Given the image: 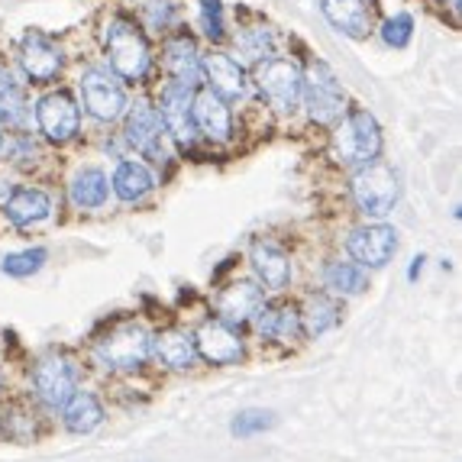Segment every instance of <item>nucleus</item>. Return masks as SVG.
<instances>
[{"label": "nucleus", "mask_w": 462, "mask_h": 462, "mask_svg": "<svg viewBox=\"0 0 462 462\" xmlns=\"http://www.w3.org/2000/svg\"><path fill=\"white\" fill-rule=\"evenodd\" d=\"M94 356L110 372H139L152 359V333L136 320L114 324L94 343Z\"/></svg>", "instance_id": "nucleus-1"}, {"label": "nucleus", "mask_w": 462, "mask_h": 462, "mask_svg": "<svg viewBox=\"0 0 462 462\" xmlns=\"http://www.w3.org/2000/svg\"><path fill=\"white\" fill-rule=\"evenodd\" d=\"M107 59L114 75L126 78V81H143L149 75V65H152V52H149V39L143 36L133 20L126 16H116L107 26Z\"/></svg>", "instance_id": "nucleus-2"}, {"label": "nucleus", "mask_w": 462, "mask_h": 462, "mask_svg": "<svg viewBox=\"0 0 462 462\" xmlns=\"http://www.w3.org/2000/svg\"><path fill=\"white\" fill-rule=\"evenodd\" d=\"M30 382L39 404L49 411H59L78 392V365L65 353H46L32 363Z\"/></svg>", "instance_id": "nucleus-3"}, {"label": "nucleus", "mask_w": 462, "mask_h": 462, "mask_svg": "<svg viewBox=\"0 0 462 462\" xmlns=\"http://www.w3.org/2000/svg\"><path fill=\"white\" fill-rule=\"evenodd\" d=\"M300 97L314 124H333L346 110V91L324 62H310L300 71Z\"/></svg>", "instance_id": "nucleus-4"}, {"label": "nucleus", "mask_w": 462, "mask_h": 462, "mask_svg": "<svg viewBox=\"0 0 462 462\" xmlns=\"http://www.w3.org/2000/svg\"><path fill=\"white\" fill-rule=\"evenodd\" d=\"M353 200L359 214L365 217H388L398 204V178L385 162L359 165V171L353 175Z\"/></svg>", "instance_id": "nucleus-5"}, {"label": "nucleus", "mask_w": 462, "mask_h": 462, "mask_svg": "<svg viewBox=\"0 0 462 462\" xmlns=\"http://www.w3.org/2000/svg\"><path fill=\"white\" fill-rule=\"evenodd\" d=\"M333 152L343 165H365L378 159L382 133H378L375 116L365 110H353L333 133Z\"/></svg>", "instance_id": "nucleus-6"}, {"label": "nucleus", "mask_w": 462, "mask_h": 462, "mask_svg": "<svg viewBox=\"0 0 462 462\" xmlns=\"http://www.w3.org/2000/svg\"><path fill=\"white\" fill-rule=\"evenodd\" d=\"M81 100L91 116L110 124L120 120L126 110V88L120 85V78L107 69H88L81 75Z\"/></svg>", "instance_id": "nucleus-7"}, {"label": "nucleus", "mask_w": 462, "mask_h": 462, "mask_svg": "<svg viewBox=\"0 0 462 462\" xmlns=\"http://www.w3.org/2000/svg\"><path fill=\"white\" fill-rule=\"evenodd\" d=\"M346 253L353 255V263L363 269H382L394 259L398 253V230L388 224H365L356 226L346 239Z\"/></svg>", "instance_id": "nucleus-8"}, {"label": "nucleus", "mask_w": 462, "mask_h": 462, "mask_svg": "<svg viewBox=\"0 0 462 462\" xmlns=\"http://www.w3.org/2000/svg\"><path fill=\"white\" fill-rule=\"evenodd\" d=\"M259 88L278 114H291L300 104V69L288 59H265L259 62Z\"/></svg>", "instance_id": "nucleus-9"}, {"label": "nucleus", "mask_w": 462, "mask_h": 462, "mask_svg": "<svg viewBox=\"0 0 462 462\" xmlns=\"http://www.w3.org/2000/svg\"><path fill=\"white\" fill-rule=\"evenodd\" d=\"M194 346H198L200 359H208L210 365H233L246 353V343H243L239 327L226 324L220 317L200 324V330L194 333Z\"/></svg>", "instance_id": "nucleus-10"}, {"label": "nucleus", "mask_w": 462, "mask_h": 462, "mask_svg": "<svg viewBox=\"0 0 462 462\" xmlns=\"http://www.w3.org/2000/svg\"><path fill=\"white\" fill-rule=\"evenodd\" d=\"M36 120L39 130L49 143H71L78 136V126H81V114H78V104L69 91H52L36 104Z\"/></svg>", "instance_id": "nucleus-11"}, {"label": "nucleus", "mask_w": 462, "mask_h": 462, "mask_svg": "<svg viewBox=\"0 0 462 462\" xmlns=\"http://www.w3.org/2000/svg\"><path fill=\"white\" fill-rule=\"evenodd\" d=\"M265 300V288L259 282H249V278H239V282H230L226 288H220L214 298V308L217 317L226 320V324L239 327V324H249L253 314L263 308Z\"/></svg>", "instance_id": "nucleus-12"}, {"label": "nucleus", "mask_w": 462, "mask_h": 462, "mask_svg": "<svg viewBox=\"0 0 462 462\" xmlns=\"http://www.w3.org/2000/svg\"><path fill=\"white\" fill-rule=\"evenodd\" d=\"M191 100H194V88L175 85L171 81L162 91V124L171 133L178 146L191 149L198 143V126H194V114H191Z\"/></svg>", "instance_id": "nucleus-13"}, {"label": "nucleus", "mask_w": 462, "mask_h": 462, "mask_svg": "<svg viewBox=\"0 0 462 462\" xmlns=\"http://www.w3.org/2000/svg\"><path fill=\"white\" fill-rule=\"evenodd\" d=\"M249 324L269 343H291L300 337V310L291 300H263Z\"/></svg>", "instance_id": "nucleus-14"}, {"label": "nucleus", "mask_w": 462, "mask_h": 462, "mask_svg": "<svg viewBox=\"0 0 462 462\" xmlns=\"http://www.w3.org/2000/svg\"><path fill=\"white\" fill-rule=\"evenodd\" d=\"M249 263H253L259 285L269 288V291H285L288 282H291V255L272 239H253Z\"/></svg>", "instance_id": "nucleus-15"}, {"label": "nucleus", "mask_w": 462, "mask_h": 462, "mask_svg": "<svg viewBox=\"0 0 462 462\" xmlns=\"http://www.w3.org/2000/svg\"><path fill=\"white\" fill-rule=\"evenodd\" d=\"M162 116L155 114V107H149L146 100H139L136 107L126 114V143L136 146L143 155L162 162L165 159V143H162Z\"/></svg>", "instance_id": "nucleus-16"}, {"label": "nucleus", "mask_w": 462, "mask_h": 462, "mask_svg": "<svg viewBox=\"0 0 462 462\" xmlns=\"http://www.w3.org/2000/svg\"><path fill=\"white\" fill-rule=\"evenodd\" d=\"M20 62H23V71L32 78V81H52L59 71H62V52L55 46L52 39L42 36V32H26L23 46H20Z\"/></svg>", "instance_id": "nucleus-17"}, {"label": "nucleus", "mask_w": 462, "mask_h": 462, "mask_svg": "<svg viewBox=\"0 0 462 462\" xmlns=\"http://www.w3.org/2000/svg\"><path fill=\"white\" fill-rule=\"evenodd\" d=\"M200 75L208 78L210 91L224 100H239L246 94V75L243 65L236 59H230L226 52H210L200 59Z\"/></svg>", "instance_id": "nucleus-18"}, {"label": "nucleus", "mask_w": 462, "mask_h": 462, "mask_svg": "<svg viewBox=\"0 0 462 462\" xmlns=\"http://www.w3.org/2000/svg\"><path fill=\"white\" fill-rule=\"evenodd\" d=\"M152 356L165 369L185 372L198 363V346H194V333L181 330V327H165L152 337Z\"/></svg>", "instance_id": "nucleus-19"}, {"label": "nucleus", "mask_w": 462, "mask_h": 462, "mask_svg": "<svg viewBox=\"0 0 462 462\" xmlns=\"http://www.w3.org/2000/svg\"><path fill=\"white\" fill-rule=\"evenodd\" d=\"M191 114H194V126L198 133H204L214 143H226L233 133V116L226 107L224 97H217L214 91H200L191 100Z\"/></svg>", "instance_id": "nucleus-20"}, {"label": "nucleus", "mask_w": 462, "mask_h": 462, "mask_svg": "<svg viewBox=\"0 0 462 462\" xmlns=\"http://www.w3.org/2000/svg\"><path fill=\"white\" fill-rule=\"evenodd\" d=\"M4 214L14 226H36L52 217V198L42 188H16L4 200Z\"/></svg>", "instance_id": "nucleus-21"}, {"label": "nucleus", "mask_w": 462, "mask_h": 462, "mask_svg": "<svg viewBox=\"0 0 462 462\" xmlns=\"http://www.w3.org/2000/svg\"><path fill=\"white\" fill-rule=\"evenodd\" d=\"M62 427L75 437H85V433H94L100 424H104V404L94 392H75L62 408Z\"/></svg>", "instance_id": "nucleus-22"}, {"label": "nucleus", "mask_w": 462, "mask_h": 462, "mask_svg": "<svg viewBox=\"0 0 462 462\" xmlns=\"http://www.w3.org/2000/svg\"><path fill=\"white\" fill-rule=\"evenodd\" d=\"M324 16L353 39H365L372 32V7L365 0H320Z\"/></svg>", "instance_id": "nucleus-23"}, {"label": "nucleus", "mask_w": 462, "mask_h": 462, "mask_svg": "<svg viewBox=\"0 0 462 462\" xmlns=\"http://www.w3.org/2000/svg\"><path fill=\"white\" fill-rule=\"evenodd\" d=\"M165 69H169L171 81L175 85H185V88H194L200 81V55H198V46H194L191 36H175L165 42Z\"/></svg>", "instance_id": "nucleus-24"}, {"label": "nucleus", "mask_w": 462, "mask_h": 462, "mask_svg": "<svg viewBox=\"0 0 462 462\" xmlns=\"http://www.w3.org/2000/svg\"><path fill=\"white\" fill-rule=\"evenodd\" d=\"M39 430V417L26 401H0V437L7 443H32Z\"/></svg>", "instance_id": "nucleus-25"}, {"label": "nucleus", "mask_w": 462, "mask_h": 462, "mask_svg": "<svg viewBox=\"0 0 462 462\" xmlns=\"http://www.w3.org/2000/svg\"><path fill=\"white\" fill-rule=\"evenodd\" d=\"M300 310V333L310 339L324 337L327 330H333V327L339 324V300L330 298V294L324 291H314L304 298V308Z\"/></svg>", "instance_id": "nucleus-26"}, {"label": "nucleus", "mask_w": 462, "mask_h": 462, "mask_svg": "<svg viewBox=\"0 0 462 462\" xmlns=\"http://www.w3.org/2000/svg\"><path fill=\"white\" fill-rule=\"evenodd\" d=\"M324 288L337 298H359L369 288V272L359 263H343V259H330L324 265Z\"/></svg>", "instance_id": "nucleus-27"}, {"label": "nucleus", "mask_w": 462, "mask_h": 462, "mask_svg": "<svg viewBox=\"0 0 462 462\" xmlns=\"http://www.w3.org/2000/svg\"><path fill=\"white\" fill-rule=\"evenodd\" d=\"M110 194V181L100 169H81L69 185V198L78 210H94L104 208Z\"/></svg>", "instance_id": "nucleus-28"}, {"label": "nucleus", "mask_w": 462, "mask_h": 462, "mask_svg": "<svg viewBox=\"0 0 462 462\" xmlns=\"http://www.w3.org/2000/svg\"><path fill=\"white\" fill-rule=\"evenodd\" d=\"M110 185H114V194L124 204H136V200H143L155 188V178L143 162H120Z\"/></svg>", "instance_id": "nucleus-29"}, {"label": "nucleus", "mask_w": 462, "mask_h": 462, "mask_svg": "<svg viewBox=\"0 0 462 462\" xmlns=\"http://www.w3.org/2000/svg\"><path fill=\"white\" fill-rule=\"evenodd\" d=\"M0 120L10 126H23L26 120V94L7 69H0Z\"/></svg>", "instance_id": "nucleus-30"}, {"label": "nucleus", "mask_w": 462, "mask_h": 462, "mask_svg": "<svg viewBox=\"0 0 462 462\" xmlns=\"http://www.w3.org/2000/svg\"><path fill=\"white\" fill-rule=\"evenodd\" d=\"M272 49H275V36L269 26H249L236 36V52L246 62H265L272 59Z\"/></svg>", "instance_id": "nucleus-31"}, {"label": "nucleus", "mask_w": 462, "mask_h": 462, "mask_svg": "<svg viewBox=\"0 0 462 462\" xmlns=\"http://www.w3.org/2000/svg\"><path fill=\"white\" fill-rule=\"evenodd\" d=\"M49 259V249L36 246V249H23V253H10L4 255V263H0V272L10 278H30L36 275Z\"/></svg>", "instance_id": "nucleus-32"}, {"label": "nucleus", "mask_w": 462, "mask_h": 462, "mask_svg": "<svg viewBox=\"0 0 462 462\" xmlns=\"http://www.w3.org/2000/svg\"><path fill=\"white\" fill-rule=\"evenodd\" d=\"M272 427H275V414L265 411V408H246V411H239V414L230 420V433L239 439L259 437V433L272 430Z\"/></svg>", "instance_id": "nucleus-33"}, {"label": "nucleus", "mask_w": 462, "mask_h": 462, "mask_svg": "<svg viewBox=\"0 0 462 462\" xmlns=\"http://www.w3.org/2000/svg\"><path fill=\"white\" fill-rule=\"evenodd\" d=\"M411 36H414V16L411 14H398L392 16L385 26H382V39H385L388 46L394 49H404L411 42Z\"/></svg>", "instance_id": "nucleus-34"}, {"label": "nucleus", "mask_w": 462, "mask_h": 462, "mask_svg": "<svg viewBox=\"0 0 462 462\" xmlns=\"http://www.w3.org/2000/svg\"><path fill=\"white\" fill-rule=\"evenodd\" d=\"M200 26L214 42L224 39V7H220V0H200Z\"/></svg>", "instance_id": "nucleus-35"}, {"label": "nucleus", "mask_w": 462, "mask_h": 462, "mask_svg": "<svg viewBox=\"0 0 462 462\" xmlns=\"http://www.w3.org/2000/svg\"><path fill=\"white\" fill-rule=\"evenodd\" d=\"M146 23L149 30H169L175 23V4L171 0H152L146 7Z\"/></svg>", "instance_id": "nucleus-36"}, {"label": "nucleus", "mask_w": 462, "mask_h": 462, "mask_svg": "<svg viewBox=\"0 0 462 462\" xmlns=\"http://www.w3.org/2000/svg\"><path fill=\"white\" fill-rule=\"evenodd\" d=\"M424 255H414V259H411V269H408V282H417V275H420V272H424Z\"/></svg>", "instance_id": "nucleus-37"}, {"label": "nucleus", "mask_w": 462, "mask_h": 462, "mask_svg": "<svg viewBox=\"0 0 462 462\" xmlns=\"http://www.w3.org/2000/svg\"><path fill=\"white\" fill-rule=\"evenodd\" d=\"M0 392H4V372H0Z\"/></svg>", "instance_id": "nucleus-38"}, {"label": "nucleus", "mask_w": 462, "mask_h": 462, "mask_svg": "<svg viewBox=\"0 0 462 462\" xmlns=\"http://www.w3.org/2000/svg\"><path fill=\"white\" fill-rule=\"evenodd\" d=\"M0 146H4V133H0Z\"/></svg>", "instance_id": "nucleus-39"}]
</instances>
